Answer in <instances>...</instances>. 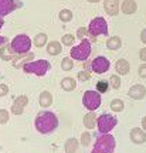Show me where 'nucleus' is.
<instances>
[{
    "instance_id": "ea45409f",
    "label": "nucleus",
    "mask_w": 146,
    "mask_h": 153,
    "mask_svg": "<svg viewBox=\"0 0 146 153\" xmlns=\"http://www.w3.org/2000/svg\"><path fill=\"white\" fill-rule=\"evenodd\" d=\"M142 129L146 132V116H143V118H142Z\"/></svg>"
},
{
    "instance_id": "aec40b11",
    "label": "nucleus",
    "mask_w": 146,
    "mask_h": 153,
    "mask_svg": "<svg viewBox=\"0 0 146 153\" xmlns=\"http://www.w3.org/2000/svg\"><path fill=\"white\" fill-rule=\"evenodd\" d=\"M80 140L75 139V137H70V139H67L64 143V152L65 153H77L78 148H80Z\"/></svg>"
},
{
    "instance_id": "79ce46f5",
    "label": "nucleus",
    "mask_w": 146,
    "mask_h": 153,
    "mask_svg": "<svg viewBox=\"0 0 146 153\" xmlns=\"http://www.w3.org/2000/svg\"><path fill=\"white\" fill-rule=\"evenodd\" d=\"M3 24H4V22H3V17L0 16V30H1V27H3Z\"/></svg>"
},
{
    "instance_id": "6ab92c4d",
    "label": "nucleus",
    "mask_w": 146,
    "mask_h": 153,
    "mask_svg": "<svg viewBox=\"0 0 146 153\" xmlns=\"http://www.w3.org/2000/svg\"><path fill=\"white\" fill-rule=\"evenodd\" d=\"M38 104L41 108H50L53 105V94L50 91H43L38 97Z\"/></svg>"
},
{
    "instance_id": "b1692460",
    "label": "nucleus",
    "mask_w": 146,
    "mask_h": 153,
    "mask_svg": "<svg viewBox=\"0 0 146 153\" xmlns=\"http://www.w3.org/2000/svg\"><path fill=\"white\" fill-rule=\"evenodd\" d=\"M61 51H63V45L60 44V41H50L47 44V53L50 55H60L61 54Z\"/></svg>"
},
{
    "instance_id": "473e14b6",
    "label": "nucleus",
    "mask_w": 146,
    "mask_h": 153,
    "mask_svg": "<svg viewBox=\"0 0 146 153\" xmlns=\"http://www.w3.org/2000/svg\"><path fill=\"white\" fill-rule=\"evenodd\" d=\"M10 119V114L9 111L6 109H0V125H6L7 122Z\"/></svg>"
},
{
    "instance_id": "c9c22d12",
    "label": "nucleus",
    "mask_w": 146,
    "mask_h": 153,
    "mask_svg": "<svg viewBox=\"0 0 146 153\" xmlns=\"http://www.w3.org/2000/svg\"><path fill=\"white\" fill-rule=\"evenodd\" d=\"M9 94V85L6 84H0V98H3Z\"/></svg>"
},
{
    "instance_id": "1a4fd4ad",
    "label": "nucleus",
    "mask_w": 146,
    "mask_h": 153,
    "mask_svg": "<svg viewBox=\"0 0 146 153\" xmlns=\"http://www.w3.org/2000/svg\"><path fill=\"white\" fill-rule=\"evenodd\" d=\"M109 68H111V62H109L108 58H105L102 55L94 58V61H92V71L95 74H104V72L108 71Z\"/></svg>"
},
{
    "instance_id": "f704fd0d",
    "label": "nucleus",
    "mask_w": 146,
    "mask_h": 153,
    "mask_svg": "<svg viewBox=\"0 0 146 153\" xmlns=\"http://www.w3.org/2000/svg\"><path fill=\"white\" fill-rule=\"evenodd\" d=\"M87 34H88V27H80L77 30V37L80 38V40H82Z\"/></svg>"
},
{
    "instance_id": "423d86ee",
    "label": "nucleus",
    "mask_w": 146,
    "mask_h": 153,
    "mask_svg": "<svg viewBox=\"0 0 146 153\" xmlns=\"http://www.w3.org/2000/svg\"><path fill=\"white\" fill-rule=\"evenodd\" d=\"M31 38L28 37L27 34H17L16 37L11 40V48L16 54H24V53H28L30 48H31Z\"/></svg>"
},
{
    "instance_id": "9d476101",
    "label": "nucleus",
    "mask_w": 146,
    "mask_h": 153,
    "mask_svg": "<svg viewBox=\"0 0 146 153\" xmlns=\"http://www.w3.org/2000/svg\"><path fill=\"white\" fill-rule=\"evenodd\" d=\"M28 105V98L26 95H19L14 102L11 104V108H10V112L13 115H22L24 112V108Z\"/></svg>"
},
{
    "instance_id": "0eeeda50",
    "label": "nucleus",
    "mask_w": 146,
    "mask_h": 153,
    "mask_svg": "<svg viewBox=\"0 0 146 153\" xmlns=\"http://www.w3.org/2000/svg\"><path fill=\"white\" fill-rule=\"evenodd\" d=\"M101 94L98 91H85L84 92V97H82V105L87 108L88 111H97L99 106H101Z\"/></svg>"
},
{
    "instance_id": "72a5a7b5",
    "label": "nucleus",
    "mask_w": 146,
    "mask_h": 153,
    "mask_svg": "<svg viewBox=\"0 0 146 153\" xmlns=\"http://www.w3.org/2000/svg\"><path fill=\"white\" fill-rule=\"evenodd\" d=\"M89 78H91V72L87 71V70H82V71L78 72V79L81 82H87Z\"/></svg>"
},
{
    "instance_id": "2f4dec72",
    "label": "nucleus",
    "mask_w": 146,
    "mask_h": 153,
    "mask_svg": "<svg viewBox=\"0 0 146 153\" xmlns=\"http://www.w3.org/2000/svg\"><path fill=\"white\" fill-rule=\"evenodd\" d=\"M74 40H75V37L72 34H64L63 38H61V44H64L67 47H71L74 44Z\"/></svg>"
},
{
    "instance_id": "e433bc0d",
    "label": "nucleus",
    "mask_w": 146,
    "mask_h": 153,
    "mask_svg": "<svg viewBox=\"0 0 146 153\" xmlns=\"http://www.w3.org/2000/svg\"><path fill=\"white\" fill-rule=\"evenodd\" d=\"M138 74H139V76H141V78H146V62H145V64H142V65H139Z\"/></svg>"
},
{
    "instance_id": "7c9ffc66",
    "label": "nucleus",
    "mask_w": 146,
    "mask_h": 153,
    "mask_svg": "<svg viewBox=\"0 0 146 153\" xmlns=\"http://www.w3.org/2000/svg\"><path fill=\"white\" fill-rule=\"evenodd\" d=\"M109 85L114 89H119L121 88V78H119V75L114 74V75L109 76Z\"/></svg>"
},
{
    "instance_id": "f03ea898",
    "label": "nucleus",
    "mask_w": 146,
    "mask_h": 153,
    "mask_svg": "<svg viewBox=\"0 0 146 153\" xmlns=\"http://www.w3.org/2000/svg\"><path fill=\"white\" fill-rule=\"evenodd\" d=\"M116 148V139L111 133H101L94 143L91 153H114Z\"/></svg>"
},
{
    "instance_id": "37998d69",
    "label": "nucleus",
    "mask_w": 146,
    "mask_h": 153,
    "mask_svg": "<svg viewBox=\"0 0 146 153\" xmlns=\"http://www.w3.org/2000/svg\"><path fill=\"white\" fill-rule=\"evenodd\" d=\"M89 3H98V1H101V0H88Z\"/></svg>"
},
{
    "instance_id": "f257e3e1",
    "label": "nucleus",
    "mask_w": 146,
    "mask_h": 153,
    "mask_svg": "<svg viewBox=\"0 0 146 153\" xmlns=\"http://www.w3.org/2000/svg\"><path fill=\"white\" fill-rule=\"evenodd\" d=\"M58 116L51 111H41L38 112L34 119V128L41 135H50L58 128Z\"/></svg>"
},
{
    "instance_id": "5701e85b",
    "label": "nucleus",
    "mask_w": 146,
    "mask_h": 153,
    "mask_svg": "<svg viewBox=\"0 0 146 153\" xmlns=\"http://www.w3.org/2000/svg\"><path fill=\"white\" fill-rule=\"evenodd\" d=\"M122 47V40L118 36H114V37H109L107 40V48L111 50V51H116Z\"/></svg>"
},
{
    "instance_id": "6e6552de",
    "label": "nucleus",
    "mask_w": 146,
    "mask_h": 153,
    "mask_svg": "<svg viewBox=\"0 0 146 153\" xmlns=\"http://www.w3.org/2000/svg\"><path fill=\"white\" fill-rule=\"evenodd\" d=\"M118 125V119L109 114H104L97 118V128L99 133H109Z\"/></svg>"
},
{
    "instance_id": "393cba45",
    "label": "nucleus",
    "mask_w": 146,
    "mask_h": 153,
    "mask_svg": "<svg viewBox=\"0 0 146 153\" xmlns=\"http://www.w3.org/2000/svg\"><path fill=\"white\" fill-rule=\"evenodd\" d=\"M109 108H111V111L112 112H122L125 108V104H124V101L122 99H119V98H115L111 101V105H109Z\"/></svg>"
},
{
    "instance_id": "4468645a",
    "label": "nucleus",
    "mask_w": 146,
    "mask_h": 153,
    "mask_svg": "<svg viewBox=\"0 0 146 153\" xmlns=\"http://www.w3.org/2000/svg\"><path fill=\"white\" fill-rule=\"evenodd\" d=\"M146 95V88L141 84H136V85H132L129 88V91H128V97L132 99H136V101H139V99H143Z\"/></svg>"
},
{
    "instance_id": "9b49d317",
    "label": "nucleus",
    "mask_w": 146,
    "mask_h": 153,
    "mask_svg": "<svg viewBox=\"0 0 146 153\" xmlns=\"http://www.w3.org/2000/svg\"><path fill=\"white\" fill-rule=\"evenodd\" d=\"M129 139L135 145H143L146 142V132L142 128H133L129 132Z\"/></svg>"
},
{
    "instance_id": "ddd939ff",
    "label": "nucleus",
    "mask_w": 146,
    "mask_h": 153,
    "mask_svg": "<svg viewBox=\"0 0 146 153\" xmlns=\"http://www.w3.org/2000/svg\"><path fill=\"white\" fill-rule=\"evenodd\" d=\"M17 6H20V3H16L14 0H0V16L4 17L10 14L17 9Z\"/></svg>"
},
{
    "instance_id": "a19ab883",
    "label": "nucleus",
    "mask_w": 146,
    "mask_h": 153,
    "mask_svg": "<svg viewBox=\"0 0 146 153\" xmlns=\"http://www.w3.org/2000/svg\"><path fill=\"white\" fill-rule=\"evenodd\" d=\"M6 41H7V40H6V37H3V36H0V47H1L3 44H6Z\"/></svg>"
},
{
    "instance_id": "a211bd4d",
    "label": "nucleus",
    "mask_w": 146,
    "mask_h": 153,
    "mask_svg": "<svg viewBox=\"0 0 146 153\" xmlns=\"http://www.w3.org/2000/svg\"><path fill=\"white\" fill-rule=\"evenodd\" d=\"M115 71L118 75H126L128 72L130 71V65L128 60H125V58H121L115 62Z\"/></svg>"
},
{
    "instance_id": "4be33fe9",
    "label": "nucleus",
    "mask_w": 146,
    "mask_h": 153,
    "mask_svg": "<svg viewBox=\"0 0 146 153\" xmlns=\"http://www.w3.org/2000/svg\"><path fill=\"white\" fill-rule=\"evenodd\" d=\"M61 88L64 91H67V92H71V91H74L77 88V81L74 78H71V76H64L61 79Z\"/></svg>"
},
{
    "instance_id": "c85d7f7f",
    "label": "nucleus",
    "mask_w": 146,
    "mask_h": 153,
    "mask_svg": "<svg viewBox=\"0 0 146 153\" xmlns=\"http://www.w3.org/2000/svg\"><path fill=\"white\" fill-rule=\"evenodd\" d=\"M61 68H63L64 71H71V70L74 68V61H72V58H71V57L63 58V61H61Z\"/></svg>"
},
{
    "instance_id": "412c9836",
    "label": "nucleus",
    "mask_w": 146,
    "mask_h": 153,
    "mask_svg": "<svg viewBox=\"0 0 146 153\" xmlns=\"http://www.w3.org/2000/svg\"><path fill=\"white\" fill-rule=\"evenodd\" d=\"M84 126L87 128V129H94L95 126H97V116H95V112H87V114L84 115Z\"/></svg>"
},
{
    "instance_id": "20e7f679",
    "label": "nucleus",
    "mask_w": 146,
    "mask_h": 153,
    "mask_svg": "<svg viewBox=\"0 0 146 153\" xmlns=\"http://www.w3.org/2000/svg\"><path fill=\"white\" fill-rule=\"evenodd\" d=\"M50 68H51V64L47 60H33L30 62H27L22 70L26 74H34L37 76H44L50 71Z\"/></svg>"
},
{
    "instance_id": "58836bf2",
    "label": "nucleus",
    "mask_w": 146,
    "mask_h": 153,
    "mask_svg": "<svg viewBox=\"0 0 146 153\" xmlns=\"http://www.w3.org/2000/svg\"><path fill=\"white\" fill-rule=\"evenodd\" d=\"M141 41L143 44H146V28H143V30H142V33H141Z\"/></svg>"
},
{
    "instance_id": "cd10ccee",
    "label": "nucleus",
    "mask_w": 146,
    "mask_h": 153,
    "mask_svg": "<svg viewBox=\"0 0 146 153\" xmlns=\"http://www.w3.org/2000/svg\"><path fill=\"white\" fill-rule=\"evenodd\" d=\"M97 91L99 94H105L109 91V81H105V79H99L97 82Z\"/></svg>"
},
{
    "instance_id": "4c0bfd02",
    "label": "nucleus",
    "mask_w": 146,
    "mask_h": 153,
    "mask_svg": "<svg viewBox=\"0 0 146 153\" xmlns=\"http://www.w3.org/2000/svg\"><path fill=\"white\" fill-rule=\"evenodd\" d=\"M139 58H141L143 62H146V47H145V48H142L141 51H139Z\"/></svg>"
},
{
    "instance_id": "f3484780",
    "label": "nucleus",
    "mask_w": 146,
    "mask_h": 153,
    "mask_svg": "<svg viewBox=\"0 0 146 153\" xmlns=\"http://www.w3.org/2000/svg\"><path fill=\"white\" fill-rule=\"evenodd\" d=\"M16 53L13 51L10 44H3L1 47H0V58L3 61H11L14 57H16Z\"/></svg>"
},
{
    "instance_id": "c756f323",
    "label": "nucleus",
    "mask_w": 146,
    "mask_h": 153,
    "mask_svg": "<svg viewBox=\"0 0 146 153\" xmlns=\"http://www.w3.org/2000/svg\"><path fill=\"white\" fill-rule=\"evenodd\" d=\"M91 140H92V136L89 132H82L81 133V137H80V143L82 146H89L91 145Z\"/></svg>"
},
{
    "instance_id": "39448f33",
    "label": "nucleus",
    "mask_w": 146,
    "mask_h": 153,
    "mask_svg": "<svg viewBox=\"0 0 146 153\" xmlns=\"http://www.w3.org/2000/svg\"><path fill=\"white\" fill-rule=\"evenodd\" d=\"M88 34L91 36V40H97L99 36H108V23L104 17H95L89 22L88 26Z\"/></svg>"
},
{
    "instance_id": "f8f14e48",
    "label": "nucleus",
    "mask_w": 146,
    "mask_h": 153,
    "mask_svg": "<svg viewBox=\"0 0 146 153\" xmlns=\"http://www.w3.org/2000/svg\"><path fill=\"white\" fill-rule=\"evenodd\" d=\"M34 60V54H33L31 51H28V53H24V54H17L14 58H13V67L14 68H23V67L26 65L27 62Z\"/></svg>"
},
{
    "instance_id": "dca6fc26",
    "label": "nucleus",
    "mask_w": 146,
    "mask_h": 153,
    "mask_svg": "<svg viewBox=\"0 0 146 153\" xmlns=\"http://www.w3.org/2000/svg\"><path fill=\"white\" fill-rule=\"evenodd\" d=\"M136 10H138V4H136L135 0H124L122 4H121V11L126 16L133 14Z\"/></svg>"
},
{
    "instance_id": "a878e982",
    "label": "nucleus",
    "mask_w": 146,
    "mask_h": 153,
    "mask_svg": "<svg viewBox=\"0 0 146 153\" xmlns=\"http://www.w3.org/2000/svg\"><path fill=\"white\" fill-rule=\"evenodd\" d=\"M33 43H34V45H36L37 48L44 47V45L47 44V34L45 33H37V36H36L34 40H33Z\"/></svg>"
},
{
    "instance_id": "2eb2a0df",
    "label": "nucleus",
    "mask_w": 146,
    "mask_h": 153,
    "mask_svg": "<svg viewBox=\"0 0 146 153\" xmlns=\"http://www.w3.org/2000/svg\"><path fill=\"white\" fill-rule=\"evenodd\" d=\"M104 10L108 16H116L121 11L119 0H104Z\"/></svg>"
},
{
    "instance_id": "7ed1b4c3",
    "label": "nucleus",
    "mask_w": 146,
    "mask_h": 153,
    "mask_svg": "<svg viewBox=\"0 0 146 153\" xmlns=\"http://www.w3.org/2000/svg\"><path fill=\"white\" fill-rule=\"evenodd\" d=\"M91 50H92V43L91 40H87V38H82L81 43L72 47L71 48V58L75 61H87L88 57L91 55Z\"/></svg>"
},
{
    "instance_id": "bb28decb",
    "label": "nucleus",
    "mask_w": 146,
    "mask_h": 153,
    "mask_svg": "<svg viewBox=\"0 0 146 153\" xmlns=\"http://www.w3.org/2000/svg\"><path fill=\"white\" fill-rule=\"evenodd\" d=\"M58 19H60V22H63V23L71 22V20H72V11L68 10V9H63V10H60Z\"/></svg>"
}]
</instances>
